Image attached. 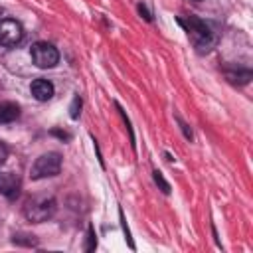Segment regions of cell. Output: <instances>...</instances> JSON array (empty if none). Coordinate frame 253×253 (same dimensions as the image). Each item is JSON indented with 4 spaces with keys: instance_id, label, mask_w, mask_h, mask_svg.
Here are the masks:
<instances>
[{
    "instance_id": "14",
    "label": "cell",
    "mask_w": 253,
    "mask_h": 253,
    "mask_svg": "<svg viewBox=\"0 0 253 253\" xmlns=\"http://www.w3.org/2000/svg\"><path fill=\"white\" fill-rule=\"evenodd\" d=\"M6 158H8V146L0 140V166L6 162Z\"/></svg>"
},
{
    "instance_id": "10",
    "label": "cell",
    "mask_w": 253,
    "mask_h": 253,
    "mask_svg": "<svg viewBox=\"0 0 253 253\" xmlns=\"http://www.w3.org/2000/svg\"><path fill=\"white\" fill-rule=\"evenodd\" d=\"M152 178H154V182L160 186V190L164 192V194H170V184L164 180V176H162V172H158V170H154L152 172Z\"/></svg>"
},
{
    "instance_id": "17",
    "label": "cell",
    "mask_w": 253,
    "mask_h": 253,
    "mask_svg": "<svg viewBox=\"0 0 253 253\" xmlns=\"http://www.w3.org/2000/svg\"><path fill=\"white\" fill-rule=\"evenodd\" d=\"M2 14H4V10H2V8H0V20H2Z\"/></svg>"
},
{
    "instance_id": "12",
    "label": "cell",
    "mask_w": 253,
    "mask_h": 253,
    "mask_svg": "<svg viewBox=\"0 0 253 253\" xmlns=\"http://www.w3.org/2000/svg\"><path fill=\"white\" fill-rule=\"evenodd\" d=\"M97 247V235H95V229L93 225H89V231H87V245H85V251H93Z\"/></svg>"
},
{
    "instance_id": "18",
    "label": "cell",
    "mask_w": 253,
    "mask_h": 253,
    "mask_svg": "<svg viewBox=\"0 0 253 253\" xmlns=\"http://www.w3.org/2000/svg\"><path fill=\"white\" fill-rule=\"evenodd\" d=\"M196 2H200V0H196Z\"/></svg>"
},
{
    "instance_id": "7",
    "label": "cell",
    "mask_w": 253,
    "mask_h": 253,
    "mask_svg": "<svg viewBox=\"0 0 253 253\" xmlns=\"http://www.w3.org/2000/svg\"><path fill=\"white\" fill-rule=\"evenodd\" d=\"M30 91H32L34 99H36V101H40V103H43V101H49V99L53 97V93H55V89H53V83H51V81H47V79H42V77L32 81V85H30Z\"/></svg>"
},
{
    "instance_id": "13",
    "label": "cell",
    "mask_w": 253,
    "mask_h": 253,
    "mask_svg": "<svg viewBox=\"0 0 253 253\" xmlns=\"http://www.w3.org/2000/svg\"><path fill=\"white\" fill-rule=\"evenodd\" d=\"M14 243H24V245H30V247H32V245H36L38 241L34 239V235H24V237H16V235H14Z\"/></svg>"
},
{
    "instance_id": "11",
    "label": "cell",
    "mask_w": 253,
    "mask_h": 253,
    "mask_svg": "<svg viewBox=\"0 0 253 253\" xmlns=\"http://www.w3.org/2000/svg\"><path fill=\"white\" fill-rule=\"evenodd\" d=\"M79 113H81V97L75 95L73 101H71V107H69V117L71 119H79Z\"/></svg>"
},
{
    "instance_id": "8",
    "label": "cell",
    "mask_w": 253,
    "mask_h": 253,
    "mask_svg": "<svg viewBox=\"0 0 253 253\" xmlns=\"http://www.w3.org/2000/svg\"><path fill=\"white\" fill-rule=\"evenodd\" d=\"M18 117H20V107H18L16 103H12V101L0 103V125L12 123V121H16Z\"/></svg>"
},
{
    "instance_id": "15",
    "label": "cell",
    "mask_w": 253,
    "mask_h": 253,
    "mask_svg": "<svg viewBox=\"0 0 253 253\" xmlns=\"http://www.w3.org/2000/svg\"><path fill=\"white\" fill-rule=\"evenodd\" d=\"M138 12H140V16H142L144 20H148V22L152 20V16H150V12L146 10V6H144V4H138Z\"/></svg>"
},
{
    "instance_id": "5",
    "label": "cell",
    "mask_w": 253,
    "mask_h": 253,
    "mask_svg": "<svg viewBox=\"0 0 253 253\" xmlns=\"http://www.w3.org/2000/svg\"><path fill=\"white\" fill-rule=\"evenodd\" d=\"M22 38H24V28L18 20H12V18L0 20V45L2 47H14L22 42Z\"/></svg>"
},
{
    "instance_id": "2",
    "label": "cell",
    "mask_w": 253,
    "mask_h": 253,
    "mask_svg": "<svg viewBox=\"0 0 253 253\" xmlns=\"http://www.w3.org/2000/svg\"><path fill=\"white\" fill-rule=\"evenodd\" d=\"M57 210V202L53 196H47V194H42V196H34L26 202L24 206V217L32 223H42V221H47L53 217Z\"/></svg>"
},
{
    "instance_id": "1",
    "label": "cell",
    "mask_w": 253,
    "mask_h": 253,
    "mask_svg": "<svg viewBox=\"0 0 253 253\" xmlns=\"http://www.w3.org/2000/svg\"><path fill=\"white\" fill-rule=\"evenodd\" d=\"M178 22L184 26V30L188 32V36L192 38V42H194V45H196V49L200 53H208L215 45L217 36H215V32L211 30V26L208 22H204V20H200L196 16L178 18Z\"/></svg>"
},
{
    "instance_id": "3",
    "label": "cell",
    "mask_w": 253,
    "mask_h": 253,
    "mask_svg": "<svg viewBox=\"0 0 253 253\" xmlns=\"http://www.w3.org/2000/svg\"><path fill=\"white\" fill-rule=\"evenodd\" d=\"M59 170H61V154L45 152L36 158V162L32 164V170H30V176H32V180H42V178L57 176Z\"/></svg>"
},
{
    "instance_id": "4",
    "label": "cell",
    "mask_w": 253,
    "mask_h": 253,
    "mask_svg": "<svg viewBox=\"0 0 253 253\" xmlns=\"http://www.w3.org/2000/svg\"><path fill=\"white\" fill-rule=\"evenodd\" d=\"M30 53H32L34 65L40 67V69H51L59 61V51L51 43H47V42H36L32 45Z\"/></svg>"
},
{
    "instance_id": "16",
    "label": "cell",
    "mask_w": 253,
    "mask_h": 253,
    "mask_svg": "<svg viewBox=\"0 0 253 253\" xmlns=\"http://www.w3.org/2000/svg\"><path fill=\"white\" fill-rule=\"evenodd\" d=\"M180 126H182V130H184V136H186L188 140H192V130L188 128V125H184V123L180 121Z\"/></svg>"
},
{
    "instance_id": "6",
    "label": "cell",
    "mask_w": 253,
    "mask_h": 253,
    "mask_svg": "<svg viewBox=\"0 0 253 253\" xmlns=\"http://www.w3.org/2000/svg\"><path fill=\"white\" fill-rule=\"evenodd\" d=\"M20 188H22V180H20L18 174H14V172H0V194L4 198H8V200L18 198Z\"/></svg>"
},
{
    "instance_id": "9",
    "label": "cell",
    "mask_w": 253,
    "mask_h": 253,
    "mask_svg": "<svg viewBox=\"0 0 253 253\" xmlns=\"http://www.w3.org/2000/svg\"><path fill=\"white\" fill-rule=\"evenodd\" d=\"M225 77H227V81L233 83V85H245V83L251 81L253 73H251V69H233V71L227 69V71H225Z\"/></svg>"
}]
</instances>
